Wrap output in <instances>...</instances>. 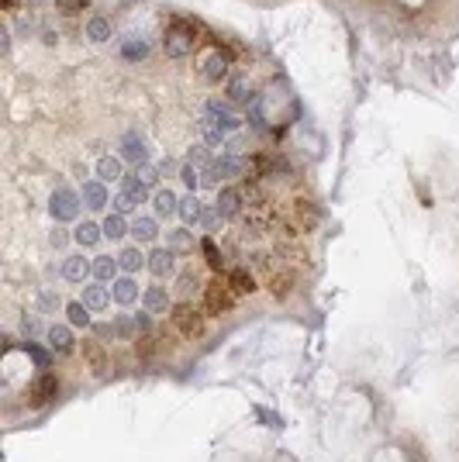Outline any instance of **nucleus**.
Segmentation results:
<instances>
[{
  "mask_svg": "<svg viewBox=\"0 0 459 462\" xmlns=\"http://www.w3.org/2000/svg\"><path fill=\"white\" fill-rule=\"evenodd\" d=\"M193 28H197V25H190V21H176V25L166 32V38H162V45H166V56H173V59H180V56H190V52H193V45H197V38H193Z\"/></svg>",
  "mask_w": 459,
  "mask_h": 462,
  "instance_id": "1",
  "label": "nucleus"
},
{
  "mask_svg": "<svg viewBox=\"0 0 459 462\" xmlns=\"http://www.w3.org/2000/svg\"><path fill=\"white\" fill-rule=\"evenodd\" d=\"M173 324L183 338H193V335L204 331V314L193 304H180V307H173Z\"/></svg>",
  "mask_w": 459,
  "mask_h": 462,
  "instance_id": "2",
  "label": "nucleus"
},
{
  "mask_svg": "<svg viewBox=\"0 0 459 462\" xmlns=\"http://www.w3.org/2000/svg\"><path fill=\"white\" fill-rule=\"evenodd\" d=\"M80 214V197L73 190H56L52 197V217L56 221H73Z\"/></svg>",
  "mask_w": 459,
  "mask_h": 462,
  "instance_id": "3",
  "label": "nucleus"
},
{
  "mask_svg": "<svg viewBox=\"0 0 459 462\" xmlns=\"http://www.w3.org/2000/svg\"><path fill=\"white\" fill-rule=\"evenodd\" d=\"M204 297H207V314H221V311L232 307V294H228V287H224L221 280H214V283L204 290Z\"/></svg>",
  "mask_w": 459,
  "mask_h": 462,
  "instance_id": "4",
  "label": "nucleus"
},
{
  "mask_svg": "<svg viewBox=\"0 0 459 462\" xmlns=\"http://www.w3.org/2000/svg\"><path fill=\"white\" fill-rule=\"evenodd\" d=\"M149 270H152V276H156V280H166V276H173V270H176L173 249H156V252L149 256Z\"/></svg>",
  "mask_w": 459,
  "mask_h": 462,
  "instance_id": "5",
  "label": "nucleus"
},
{
  "mask_svg": "<svg viewBox=\"0 0 459 462\" xmlns=\"http://www.w3.org/2000/svg\"><path fill=\"white\" fill-rule=\"evenodd\" d=\"M90 273H94V263L83 259V256H70V259L63 263V276H66L70 283H83Z\"/></svg>",
  "mask_w": 459,
  "mask_h": 462,
  "instance_id": "6",
  "label": "nucleus"
},
{
  "mask_svg": "<svg viewBox=\"0 0 459 462\" xmlns=\"http://www.w3.org/2000/svg\"><path fill=\"white\" fill-rule=\"evenodd\" d=\"M142 304H145L149 314H166L169 311V290L166 287H149L142 294Z\"/></svg>",
  "mask_w": 459,
  "mask_h": 462,
  "instance_id": "7",
  "label": "nucleus"
},
{
  "mask_svg": "<svg viewBox=\"0 0 459 462\" xmlns=\"http://www.w3.org/2000/svg\"><path fill=\"white\" fill-rule=\"evenodd\" d=\"M73 239H76V245H83V249H94L100 239H104V224H94V221H83V224H76V231H73Z\"/></svg>",
  "mask_w": 459,
  "mask_h": 462,
  "instance_id": "8",
  "label": "nucleus"
},
{
  "mask_svg": "<svg viewBox=\"0 0 459 462\" xmlns=\"http://www.w3.org/2000/svg\"><path fill=\"white\" fill-rule=\"evenodd\" d=\"M111 287H114L111 294H114V300H118L121 307H128V304H135V300H138V283H135L131 276H121V280H114Z\"/></svg>",
  "mask_w": 459,
  "mask_h": 462,
  "instance_id": "9",
  "label": "nucleus"
},
{
  "mask_svg": "<svg viewBox=\"0 0 459 462\" xmlns=\"http://www.w3.org/2000/svg\"><path fill=\"white\" fill-rule=\"evenodd\" d=\"M45 342H49L52 349H59V352H70V349H73V324H52V328L45 331Z\"/></svg>",
  "mask_w": 459,
  "mask_h": 462,
  "instance_id": "10",
  "label": "nucleus"
},
{
  "mask_svg": "<svg viewBox=\"0 0 459 462\" xmlns=\"http://www.w3.org/2000/svg\"><path fill=\"white\" fill-rule=\"evenodd\" d=\"M214 207H217V214H221V217H235V214H239V207H242V193L228 186V190H221V193H217V204H214Z\"/></svg>",
  "mask_w": 459,
  "mask_h": 462,
  "instance_id": "11",
  "label": "nucleus"
},
{
  "mask_svg": "<svg viewBox=\"0 0 459 462\" xmlns=\"http://www.w3.org/2000/svg\"><path fill=\"white\" fill-rule=\"evenodd\" d=\"M83 204H87L90 210H100V207L107 204V190H104L100 179H87V183H83Z\"/></svg>",
  "mask_w": 459,
  "mask_h": 462,
  "instance_id": "12",
  "label": "nucleus"
},
{
  "mask_svg": "<svg viewBox=\"0 0 459 462\" xmlns=\"http://www.w3.org/2000/svg\"><path fill=\"white\" fill-rule=\"evenodd\" d=\"M131 235H135V242H156V235H159L156 217H135L131 221Z\"/></svg>",
  "mask_w": 459,
  "mask_h": 462,
  "instance_id": "13",
  "label": "nucleus"
},
{
  "mask_svg": "<svg viewBox=\"0 0 459 462\" xmlns=\"http://www.w3.org/2000/svg\"><path fill=\"white\" fill-rule=\"evenodd\" d=\"M166 249H173V252H193V235H190L186 228L166 231Z\"/></svg>",
  "mask_w": 459,
  "mask_h": 462,
  "instance_id": "14",
  "label": "nucleus"
},
{
  "mask_svg": "<svg viewBox=\"0 0 459 462\" xmlns=\"http://www.w3.org/2000/svg\"><path fill=\"white\" fill-rule=\"evenodd\" d=\"M152 207H156V214H159V217H169V214H176V210H180V200H176V193H173V190H156Z\"/></svg>",
  "mask_w": 459,
  "mask_h": 462,
  "instance_id": "15",
  "label": "nucleus"
},
{
  "mask_svg": "<svg viewBox=\"0 0 459 462\" xmlns=\"http://www.w3.org/2000/svg\"><path fill=\"white\" fill-rule=\"evenodd\" d=\"M214 169H217V176H221V179H232V176H242L249 166H246L242 159H235V155H221V159L214 162Z\"/></svg>",
  "mask_w": 459,
  "mask_h": 462,
  "instance_id": "16",
  "label": "nucleus"
},
{
  "mask_svg": "<svg viewBox=\"0 0 459 462\" xmlns=\"http://www.w3.org/2000/svg\"><path fill=\"white\" fill-rule=\"evenodd\" d=\"M118 266H121V270H125V273L131 276V273H138L142 266H149V259H145V256L138 252V245H131V249H125V252L118 256Z\"/></svg>",
  "mask_w": 459,
  "mask_h": 462,
  "instance_id": "17",
  "label": "nucleus"
},
{
  "mask_svg": "<svg viewBox=\"0 0 459 462\" xmlns=\"http://www.w3.org/2000/svg\"><path fill=\"white\" fill-rule=\"evenodd\" d=\"M128 231H131V228H128L125 214H111V217L104 221V239H111V242H121Z\"/></svg>",
  "mask_w": 459,
  "mask_h": 462,
  "instance_id": "18",
  "label": "nucleus"
},
{
  "mask_svg": "<svg viewBox=\"0 0 459 462\" xmlns=\"http://www.w3.org/2000/svg\"><path fill=\"white\" fill-rule=\"evenodd\" d=\"M207 114H211V118H214V121H217V124H221L224 131H235V128L242 124V121H239V118H235L232 111H228V107H221L217 100H214V104H207Z\"/></svg>",
  "mask_w": 459,
  "mask_h": 462,
  "instance_id": "19",
  "label": "nucleus"
},
{
  "mask_svg": "<svg viewBox=\"0 0 459 462\" xmlns=\"http://www.w3.org/2000/svg\"><path fill=\"white\" fill-rule=\"evenodd\" d=\"M63 311H66V321H70L73 328H87V324H90V307H87L83 300H73V304H66Z\"/></svg>",
  "mask_w": 459,
  "mask_h": 462,
  "instance_id": "20",
  "label": "nucleus"
},
{
  "mask_svg": "<svg viewBox=\"0 0 459 462\" xmlns=\"http://www.w3.org/2000/svg\"><path fill=\"white\" fill-rule=\"evenodd\" d=\"M97 176H100V183H114V179H125V176H121V159H111V155H104V159L97 162Z\"/></svg>",
  "mask_w": 459,
  "mask_h": 462,
  "instance_id": "21",
  "label": "nucleus"
},
{
  "mask_svg": "<svg viewBox=\"0 0 459 462\" xmlns=\"http://www.w3.org/2000/svg\"><path fill=\"white\" fill-rule=\"evenodd\" d=\"M83 304H87L90 311H104V307L111 304V294H107L104 287H83Z\"/></svg>",
  "mask_w": 459,
  "mask_h": 462,
  "instance_id": "22",
  "label": "nucleus"
},
{
  "mask_svg": "<svg viewBox=\"0 0 459 462\" xmlns=\"http://www.w3.org/2000/svg\"><path fill=\"white\" fill-rule=\"evenodd\" d=\"M224 73H228V56H224V52H214V56L204 63V76H207V80H221Z\"/></svg>",
  "mask_w": 459,
  "mask_h": 462,
  "instance_id": "23",
  "label": "nucleus"
},
{
  "mask_svg": "<svg viewBox=\"0 0 459 462\" xmlns=\"http://www.w3.org/2000/svg\"><path fill=\"white\" fill-rule=\"evenodd\" d=\"M121 159H128V162H142V166H145V145H142V138L128 135V138H125V148H121Z\"/></svg>",
  "mask_w": 459,
  "mask_h": 462,
  "instance_id": "24",
  "label": "nucleus"
},
{
  "mask_svg": "<svg viewBox=\"0 0 459 462\" xmlns=\"http://www.w3.org/2000/svg\"><path fill=\"white\" fill-rule=\"evenodd\" d=\"M180 214H183V221H186V224H197V221L204 217V207H200V200L190 193V197H183V200H180Z\"/></svg>",
  "mask_w": 459,
  "mask_h": 462,
  "instance_id": "25",
  "label": "nucleus"
},
{
  "mask_svg": "<svg viewBox=\"0 0 459 462\" xmlns=\"http://www.w3.org/2000/svg\"><path fill=\"white\" fill-rule=\"evenodd\" d=\"M121 266H118V259H111V256H100V259H94V276L100 280V283H107V280H114V273H118Z\"/></svg>",
  "mask_w": 459,
  "mask_h": 462,
  "instance_id": "26",
  "label": "nucleus"
},
{
  "mask_svg": "<svg viewBox=\"0 0 459 462\" xmlns=\"http://www.w3.org/2000/svg\"><path fill=\"white\" fill-rule=\"evenodd\" d=\"M228 97H232L235 104H246V100L253 97V87H249V80H246V76H235L232 83H228Z\"/></svg>",
  "mask_w": 459,
  "mask_h": 462,
  "instance_id": "27",
  "label": "nucleus"
},
{
  "mask_svg": "<svg viewBox=\"0 0 459 462\" xmlns=\"http://www.w3.org/2000/svg\"><path fill=\"white\" fill-rule=\"evenodd\" d=\"M125 193H128L135 204H142V200L149 197V186H145L138 176H125Z\"/></svg>",
  "mask_w": 459,
  "mask_h": 462,
  "instance_id": "28",
  "label": "nucleus"
},
{
  "mask_svg": "<svg viewBox=\"0 0 459 462\" xmlns=\"http://www.w3.org/2000/svg\"><path fill=\"white\" fill-rule=\"evenodd\" d=\"M200 128H204V135H207V142H211V145H217V142L224 138V128H221L211 114H204V118H200Z\"/></svg>",
  "mask_w": 459,
  "mask_h": 462,
  "instance_id": "29",
  "label": "nucleus"
},
{
  "mask_svg": "<svg viewBox=\"0 0 459 462\" xmlns=\"http://www.w3.org/2000/svg\"><path fill=\"white\" fill-rule=\"evenodd\" d=\"M87 35H90L94 42H107V38H111V25H107L104 18H94V21L87 25Z\"/></svg>",
  "mask_w": 459,
  "mask_h": 462,
  "instance_id": "30",
  "label": "nucleus"
},
{
  "mask_svg": "<svg viewBox=\"0 0 459 462\" xmlns=\"http://www.w3.org/2000/svg\"><path fill=\"white\" fill-rule=\"evenodd\" d=\"M232 287H235V294H253V290H256L253 276H249V273H242V270H235V273H232Z\"/></svg>",
  "mask_w": 459,
  "mask_h": 462,
  "instance_id": "31",
  "label": "nucleus"
},
{
  "mask_svg": "<svg viewBox=\"0 0 459 462\" xmlns=\"http://www.w3.org/2000/svg\"><path fill=\"white\" fill-rule=\"evenodd\" d=\"M83 352H87V359H90V362L97 366V373H104V369L111 366V362L104 359V352H100V345H94V342H87V345H83Z\"/></svg>",
  "mask_w": 459,
  "mask_h": 462,
  "instance_id": "32",
  "label": "nucleus"
},
{
  "mask_svg": "<svg viewBox=\"0 0 459 462\" xmlns=\"http://www.w3.org/2000/svg\"><path fill=\"white\" fill-rule=\"evenodd\" d=\"M186 162H190V166H207V162H211L207 145H193V148H190V155H186Z\"/></svg>",
  "mask_w": 459,
  "mask_h": 462,
  "instance_id": "33",
  "label": "nucleus"
},
{
  "mask_svg": "<svg viewBox=\"0 0 459 462\" xmlns=\"http://www.w3.org/2000/svg\"><path fill=\"white\" fill-rule=\"evenodd\" d=\"M176 290H180L183 297H186V294H193V290H197V276H193L190 270H186V273H180V280H176Z\"/></svg>",
  "mask_w": 459,
  "mask_h": 462,
  "instance_id": "34",
  "label": "nucleus"
},
{
  "mask_svg": "<svg viewBox=\"0 0 459 462\" xmlns=\"http://www.w3.org/2000/svg\"><path fill=\"white\" fill-rule=\"evenodd\" d=\"M39 307H42V311H49V314H52V311H59V307H63V297H59V294H52V290H49V294H42V300H39Z\"/></svg>",
  "mask_w": 459,
  "mask_h": 462,
  "instance_id": "35",
  "label": "nucleus"
},
{
  "mask_svg": "<svg viewBox=\"0 0 459 462\" xmlns=\"http://www.w3.org/2000/svg\"><path fill=\"white\" fill-rule=\"evenodd\" d=\"M145 52H149L145 42H128L125 45V59H145Z\"/></svg>",
  "mask_w": 459,
  "mask_h": 462,
  "instance_id": "36",
  "label": "nucleus"
},
{
  "mask_svg": "<svg viewBox=\"0 0 459 462\" xmlns=\"http://www.w3.org/2000/svg\"><path fill=\"white\" fill-rule=\"evenodd\" d=\"M180 179H183V183H186V186L193 190V186L200 183V173H197V166H190V162H186V166L180 169Z\"/></svg>",
  "mask_w": 459,
  "mask_h": 462,
  "instance_id": "37",
  "label": "nucleus"
},
{
  "mask_svg": "<svg viewBox=\"0 0 459 462\" xmlns=\"http://www.w3.org/2000/svg\"><path fill=\"white\" fill-rule=\"evenodd\" d=\"M135 176H138V179H142L145 186H156V183H159V169H152V166H142V169H138Z\"/></svg>",
  "mask_w": 459,
  "mask_h": 462,
  "instance_id": "38",
  "label": "nucleus"
},
{
  "mask_svg": "<svg viewBox=\"0 0 459 462\" xmlns=\"http://www.w3.org/2000/svg\"><path fill=\"white\" fill-rule=\"evenodd\" d=\"M114 207H118V214H128V210H135L138 204H135V200H131V197L121 190V193H118V200H114Z\"/></svg>",
  "mask_w": 459,
  "mask_h": 462,
  "instance_id": "39",
  "label": "nucleus"
},
{
  "mask_svg": "<svg viewBox=\"0 0 459 462\" xmlns=\"http://www.w3.org/2000/svg\"><path fill=\"white\" fill-rule=\"evenodd\" d=\"M204 256H207V263H211L214 270H221V256H217V249H214L211 239H204Z\"/></svg>",
  "mask_w": 459,
  "mask_h": 462,
  "instance_id": "40",
  "label": "nucleus"
},
{
  "mask_svg": "<svg viewBox=\"0 0 459 462\" xmlns=\"http://www.w3.org/2000/svg\"><path fill=\"white\" fill-rule=\"evenodd\" d=\"M373 462H404V455H401L397 448H380Z\"/></svg>",
  "mask_w": 459,
  "mask_h": 462,
  "instance_id": "41",
  "label": "nucleus"
},
{
  "mask_svg": "<svg viewBox=\"0 0 459 462\" xmlns=\"http://www.w3.org/2000/svg\"><path fill=\"white\" fill-rule=\"evenodd\" d=\"M156 169H159V176H173V173H176V169H183V166H176V159H162Z\"/></svg>",
  "mask_w": 459,
  "mask_h": 462,
  "instance_id": "42",
  "label": "nucleus"
},
{
  "mask_svg": "<svg viewBox=\"0 0 459 462\" xmlns=\"http://www.w3.org/2000/svg\"><path fill=\"white\" fill-rule=\"evenodd\" d=\"M217 217H221V214H217V207H214V210H204V217H200V224H204L207 231H214V228H217Z\"/></svg>",
  "mask_w": 459,
  "mask_h": 462,
  "instance_id": "43",
  "label": "nucleus"
},
{
  "mask_svg": "<svg viewBox=\"0 0 459 462\" xmlns=\"http://www.w3.org/2000/svg\"><path fill=\"white\" fill-rule=\"evenodd\" d=\"M21 331H25V335H28V338H35V335H39V331H42V324H39V321H35V318H25V321H21Z\"/></svg>",
  "mask_w": 459,
  "mask_h": 462,
  "instance_id": "44",
  "label": "nucleus"
},
{
  "mask_svg": "<svg viewBox=\"0 0 459 462\" xmlns=\"http://www.w3.org/2000/svg\"><path fill=\"white\" fill-rule=\"evenodd\" d=\"M63 8H66L70 14H76L80 8H87V0H63Z\"/></svg>",
  "mask_w": 459,
  "mask_h": 462,
  "instance_id": "45",
  "label": "nucleus"
},
{
  "mask_svg": "<svg viewBox=\"0 0 459 462\" xmlns=\"http://www.w3.org/2000/svg\"><path fill=\"white\" fill-rule=\"evenodd\" d=\"M66 239H70V235H66L63 228H56V231H52V245H56V249H59V245H66Z\"/></svg>",
  "mask_w": 459,
  "mask_h": 462,
  "instance_id": "46",
  "label": "nucleus"
},
{
  "mask_svg": "<svg viewBox=\"0 0 459 462\" xmlns=\"http://www.w3.org/2000/svg\"><path fill=\"white\" fill-rule=\"evenodd\" d=\"M4 4H8V8H14V4H18V0H4Z\"/></svg>",
  "mask_w": 459,
  "mask_h": 462,
  "instance_id": "47",
  "label": "nucleus"
}]
</instances>
